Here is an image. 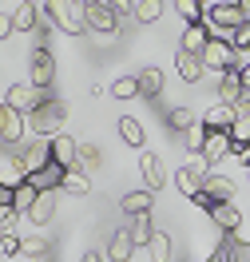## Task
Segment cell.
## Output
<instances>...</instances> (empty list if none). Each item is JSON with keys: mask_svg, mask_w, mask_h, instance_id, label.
<instances>
[{"mask_svg": "<svg viewBox=\"0 0 250 262\" xmlns=\"http://www.w3.org/2000/svg\"><path fill=\"white\" fill-rule=\"evenodd\" d=\"M231 48L234 52H250V20H242V24L231 32Z\"/></svg>", "mask_w": 250, "mask_h": 262, "instance_id": "d590c367", "label": "cell"}, {"mask_svg": "<svg viewBox=\"0 0 250 262\" xmlns=\"http://www.w3.org/2000/svg\"><path fill=\"white\" fill-rule=\"evenodd\" d=\"M20 254H28V258L48 254V238H44V234H28V238H20Z\"/></svg>", "mask_w": 250, "mask_h": 262, "instance_id": "836d02e7", "label": "cell"}, {"mask_svg": "<svg viewBox=\"0 0 250 262\" xmlns=\"http://www.w3.org/2000/svg\"><path fill=\"white\" fill-rule=\"evenodd\" d=\"M44 8H48V20L60 32H67V36L87 32V8L80 0H44Z\"/></svg>", "mask_w": 250, "mask_h": 262, "instance_id": "7a4b0ae2", "label": "cell"}, {"mask_svg": "<svg viewBox=\"0 0 250 262\" xmlns=\"http://www.w3.org/2000/svg\"><path fill=\"white\" fill-rule=\"evenodd\" d=\"M16 207H0V234H4V230H12L16 227Z\"/></svg>", "mask_w": 250, "mask_h": 262, "instance_id": "60d3db41", "label": "cell"}, {"mask_svg": "<svg viewBox=\"0 0 250 262\" xmlns=\"http://www.w3.org/2000/svg\"><path fill=\"white\" fill-rule=\"evenodd\" d=\"M111 96L116 99H139V76H119L111 83Z\"/></svg>", "mask_w": 250, "mask_h": 262, "instance_id": "f546056e", "label": "cell"}, {"mask_svg": "<svg viewBox=\"0 0 250 262\" xmlns=\"http://www.w3.org/2000/svg\"><path fill=\"white\" fill-rule=\"evenodd\" d=\"M131 254H135L131 230H116L111 243H107V262H131Z\"/></svg>", "mask_w": 250, "mask_h": 262, "instance_id": "ffe728a7", "label": "cell"}, {"mask_svg": "<svg viewBox=\"0 0 250 262\" xmlns=\"http://www.w3.org/2000/svg\"><path fill=\"white\" fill-rule=\"evenodd\" d=\"M20 183H24V171H20V163H16V159L0 167V187H12V191H16Z\"/></svg>", "mask_w": 250, "mask_h": 262, "instance_id": "e575fe53", "label": "cell"}, {"mask_svg": "<svg viewBox=\"0 0 250 262\" xmlns=\"http://www.w3.org/2000/svg\"><path fill=\"white\" fill-rule=\"evenodd\" d=\"M36 24H40V8H36L32 0L16 4V12H12V28H16V32H36Z\"/></svg>", "mask_w": 250, "mask_h": 262, "instance_id": "cb8c5ba5", "label": "cell"}, {"mask_svg": "<svg viewBox=\"0 0 250 262\" xmlns=\"http://www.w3.org/2000/svg\"><path fill=\"white\" fill-rule=\"evenodd\" d=\"M151 214H135V223H131V238H135V246H147L151 243Z\"/></svg>", "mask_w": 250, "mask_h": 262, "instance_id": "4dcf8cb0", "label": "cell"}, {"mask_svg": "<svg viewBox=\"0 0 250 262\" xmlns=\"http://www.w3.org/2000/svg\"><path fill=\"white\" fill-rule=\"evenodd\" d=\"M238 76H242V88L250 92V60H246V68H238Z\"/></svg>", "mask_w": 250, "mask_h": 262, "instance_id": "7dc6e473", "label": "cell"}, {"mask_svg": "<svg viewBox=\"0 0 250 262\" xmlns=\"http://www.w3.org/2000/svg\"><path fill=\"white\" fill-rule=\"evenodd\" d=\"M36 195H40V187H36L32 179H24L16 191H12V207H16L20 214H28V211H32V203H36Z\"/></svg>", "mask_w": 250, "mask_h": 262, "instance_id": "4316f807", "label": "cell"}, {"mask_svg": "<svg viewBox=\"0 0 250 262\" xmlns=\"http://www.w3.org/2000/svg\"><path fill=\"white\" fill-rule=\"evenodd\" d=\"M147 250H151V262H171V238H167L163 230H155V234H151Z\"/></svg>", "mask_w": 250, "mask_h": 262, "instance_id": "f1b7e54d", "label": "cell"}, {"mask_svg": "<svg viewBox=\"0 0 250 262\" xmlns=\"http://www.w3.org/2000/svg\"><path fill=\"white\" fill-rule=\"evenodd\" d=\"M103 4H107L116 16H127V12H135V0H103Z\"/></svg>", "mask_w": 250, "mask_h": 262, "instance_id": "b9f144b4", "label": "cell"}, {"mask_svg": "<svg viewBox=\"0 0 250 262\" xmlns=\"http://www.w3.org/2000/svg\"><path fill=\"white\" fill-rule=\"evenodd\" d=\"M207 214H211V223H215L222 234H238V227H242V214H238L234 203H215Z\"/></svg>", "mask_w": 250, "mask_h": 262, "instance_id": "5bb4252c", "label": "cell"}, {"mask_svg": "<svg viewBox=\"0 0 250 262\" xmlns=\"http://www.w3.org/2000/svg\"><path fill=\"white\" fill-rule=\"evenodd\" d=\"M234 56H238V52L231 48V40L211 36V40H207V48H202V64H207V72H218V76H222V72L238 68V64H234Z\"/></svg>", "mask_w": 250, "mask_h": 262, "instance_id": "5b68a950", "label": "cell"}, {"mask_svg": "<svg viewBox=\"0 0 250 262\" xmlns=\"http://www.w3.org/2000/svg\"><path fill=\"white\" fill-rule=\"evenodd\" d=\"M183 139H187V151H202V143H207V127H202V123H191Z\"/></svg>", "mask_w": 250, "mask_h": 262, "instance_id": "8d00e7d4", "label": "cell"}, {"mask_svg": "<svg viewBox=\"0 0 250 262\" xmlns=\"http://www.w3.org/2000/svg\"><path fill=\"white\" fill-rule=\"evenodd\" d=\"M163 4L167 0H135V20L139 24H155V20L163 16Z\"/></svg>", "mask_w": 250, "mask_h": 262, "instance_id": "83f0119b", "label": "cell"}, {"mask_svg": "<svg viewBox=\"0 0 250 262\" xmlns=\"http://www.w3.org/2000/svg\"><path fill=\"white\" fill-rule=\"evenodd\" d=\"M87 28L100 36H111V32H119V16L107 4H87Z\"/></svg>", "mask_w": 250, "mask_h": 262, "instance_id": "7c38bea8", "label": "cell"}, {"mask_svg": "<svg viewBox=\"0 0 250 262\" xmlns=\"http://www.w3.org/2000/svg\"><path fill=\"white\" fill-rule=\"evenodd\" d=\"M80 4H83V8H87V4H103V0H80Z\"/></svg>", "mask_w": 250, "mask_h": 262, "instance_id": "681fc988", "label": "cell"}, {"mask_svg": "<svg viewBox=\"0 0 250 262\" xmlns=\"http://www.w3.org/2000/svg\"><path fill=\"white\" fill-rule=\"evenodd\" d=\"M52 163L64 167V171H76V167H80V143L60 131V135L52 139Z\"/></svg>", "mask_w": 250, "mask_h": 262, "instance_id": "ba28073f", "label": "cell"}, {"mask_svg": "<svg viewBox=\"0 0 250 262\" xmlns=\"http://www.w3.org/2000/svg\"><path fill=\"white\" fill-rule=\"evenodd\" d=\"M191 203H195V207H202V211H211V207H215L218 199L211 195V191H207V187H199V191H195V195H191Z\"/></svg>", "mask_w": 250, "mask_h": 262, "instance_id": "ab89813d", "label": "cell"}, {"mask_svg": "<svg viewBox=\"0 0 250 262\" xmlns=\"http://www.w3.org/2000/svg\"><path fill=\"white\" fill-rule=\"evenodd\" d=\"M60 191H64V195H92V179L83 175L80 167H76V171H64V179H60Z\"/></svg>", "mask_w": 250, "mask_h": 262, "instance_id": "d4e9b609", "label": "cell"}, {"mask_svg": "<svg viewBox=\"0 0 250 262\" xmlns=\"http://www.w3.org/2000/svg\"><path fill=\"white\" fill-rule=\"evenodd\" d=\"M0 254H20V234L4 230V234H0Z\"/></svg>", "mask_w": 250, "mask_h": 262, "instance_id": "f35d334b", "label": "cell"}, {"mask_svg": "<svg viewBox=\"0 0 250 262\" xmlns=\"http://www.w3.org/2000/svg\"><path fill=\"white\" fill-rule=\"evenodd\" d=\"M167 123H171L175 131H187L191 123H195V112H191L187 103H183V107H171V112H167Z\"/></svg>", "mask_w": 250, "mask_h": 262, "instance_id": "d6a6232c", "label": "cell"}, {"mask_svg": "<svg viewBox=\"0 0 250 262\" xmlns=\"http://www.w3.org/2000/svg\"><path fill=\"white\" fill-rule=\"evenodd\" d=\"M44 99H48V92H44V88H32V83H12V88L4 92V103L16 107V112H24V115L36 112Z\"/></svg>", "mask_w": 250, "mask_h": 262, "instance_id": "8992f818", "label": "cell"}, {"mask_svg": "<svg viewBox=\"0 0 250 262\" xmlns=\"http://www.w3.org/2000/svg\"><path fill=\"white\" fill-rule=\"evenodd\" d=\"M0 207H12V187H0Z\"/></svg>", "mask_w": 250, "mask_h": 262, "instance_id": "f6af8a7d", "label": "cell"}, {"mask_svg": "<svg viewBox=\"0 0 250 262\" xmlns=\"http://www.w3.org/2000/svg\"><path fill=\"white\" fill-rule=\"evenodd\" d=\"M96 167H100V147L83 143L80 147V171H96Z\"/></svg>", "mask_w": 250, "mask_h": 262, "instance_id": "74e56055", "label": "cell"}, {"mask_svg": "<svg viewBox=\"0 0 250 262\" xmlns=\"http://www.w3.org/2000/svg\"><path fill=\"white\" fill-rule=\"evenodd\" d=\"M215 262H250V243H242L238 234H226L215 246Z\"/></svg>", "mask_w": 250, "mask_h": 262, "instance_id": "2e32d148", "label": "cell"}, {"mask_svg": "<svg viewBox=\"0 0 250 262\" xmlns=\"http://www.w3.org/2000/svg\"><path fill=\"white\" fill-rule=\"evenodd\" d=\"M28 119V131H32L36 139H56L60 135V127H64V119H67V103L64 99H44L36 112H28L24 115Z\"/></svg>", "mask_w": 250, "mask_h": 262, "instance_id": "6da1fadb", "label": "cell"}, {"mask_svg": "<svg viewBox=\"0 0 250 262\" xmlns=\"http://www.w3.org/2000/svg\"><path fill=\"white\" fill-rule=\"evenodd\" d=\"M28 83H32V88H44V92L56 83V56H52V48L32 52V60H28Z\"/></svg>", "mask_w": 250, "mask_h": 262, "instance_id": "277c9868", "label": "cell"}, {"mask_svg": "<svg viewBox=\"0 0 250 262\" xmlns=\"http://www.w3.org/2000/svg\"><path fill=\"white\" fill-rule=\"evenodd\" d=\"M246 99V88H242V76H238V68H231V72H222L218 76V103H242Z\"/></svg>", "mask_w": 250, "mask_h": 262, "instance_id": "4fadbf2b", "label": "cell"}, {"mask_svg": "<svg viewBox=\"0 0 250 262\" xmlns=\"http://www.w3.org/2000/svg\"><path fill=\"white\" fill-rule=\"evenodd\" d=\"M175 8L187 24H202V0H175Z\"/></svg>", "mask_w": 250, "mask_h": 262, "instance_id": "1f68e13d", "label": "cell"}, {"mask_svg": "<svg viewBox=\"0 0 250 262\" xmlns=\"http://www.w3.org/2000/svg\"><path fill=\"white\" fill-rule=\"evenodd\" d=\"M119 139H123L127 147H139V151H143V143H147V131H143V123H139L135 115H119Z\"/></svg>", "mask_w": 250, "mask_h": 262, "instance_id": "44dd1931", "label": "cell"}, {"mask_svg": "<svg viewBox=\"0 0 250 262\" xmlns=\"http://www.w3.org/2000/svg\"><path fill=\"white\" fill-rule=\"evenodd\" d=\"M202 187H207V191H211V195H215L218 203H234V195H238L234 179H226V175H215V171H211V175L202 179Z\"/></svg>", "mask_w": 250, "mask_h": 262, "instance_id": "7402d4cb", "label": "cell"}, {"mask_svg": "<svg viewBox=\"0 0 250 262\" xmlns=\"http://www.w3.org/2000/svg\"><path fill=\"white\" fill-rule=\"evenodd\" d=\"M234 115H238V112H234L231 103H211V107L202 112V119H199V123H202L207 131H231Z\"/></svg>", "mask_w": 250, "mask_h": 262, "instance_id": "e0dca14e", "label": "cell"}, {"mask_svg": "<svg viewBox=\"0 0 250 262\" xmlns=\"http://www.w3.org/2000/svg\"><path fill=\"white\" fill-rule=\"evenodd\" d=\"M231 131H207V143H202V159L207 163H218L222 155H231Z\"/></svg>", "mask_w": 250, "mask_h": 262, "instance_id": "ac0fdd59", "label": "cell"}, {"mask_svg": "<svg viewBox=\"0 0 250 262\" xmlns=\"http://www.w3.org/2000/svg\"><path fill=\"white\" fill-rule=\"evenodd\" d=\"M12 32H16V28H12V16H4V12H0V40H8Z\"/></svg>", "mask_w": 250, "mask_h": 262, "instance_id": "7bdbcfd3", "label": "cell"}, {"mask_svg": "<svg viewBox=\"0 0 250 262\" xmlns=\"http://www.w3.org/2000/svg\"><path fill=\"white\" fill-rule=\"evenodd\" d=\"M151 207H155V191L151 187H139V191H127V195H119V211L123 214H151Z\"/></svg>", "mask_w": 250, "mask_h": 262, "instance_id": "8fae6325", "label": "cell"}, {"mask_svg": "<svg viewBox=\"0 0 250 262\" xmlns=\"http://www.w3.org/2000/svg\"><path fill=\"white\" fill-rule=\"evenodd\" d=\"M139 175H143V183H147L151 191H159L167 183V171H163V159L155 155V151H143L139 155Z\"/></svg>", "mask_w": 250, "mask_h": 262, "instance_id": "9a60e30c", "label": "cell"}, {"mask_svg": "<svg viewBox=\"0 0 250 262\" xmlns=\"http://www.w3.org/2000/svg\"><path fill=\"white\" fill-rule=\"evenodd\" d=\"M32 4H44V0H32Z\"/></svg>", "mask_w": 250, "mask_h": 262, "instance_id": "f907efd6", "label": "cell"}, {"mask_svg": "<svg viewBox=\"0 0 250 262\" xmlns=\"http://www.w3.org/2000/svg\"><path fill=\"white\" fill-rule=\"evenodd\" d=\"M207 40H211V28H207V24H187V28H183V44H179V48H183V52H195V56H202Z\"/></svg>", "mask_w": 250, "mask_h": 262, "instance_id": "603a6c76", "label": "cell"}, {"mask_svg": "<svg viewBox=\"0 0 250 262\" xmlns=\"http://www.w3.org/2000/svg\"><path fill=\"white\" fill-rule=\"evenodd\" d=\"M80 262H107V254H96V250H87V254H83Z\"/></svg>", "mask_w": 250, "mask_h": 262, "instance_id": "bcb514c9", "label": "cell"}, {"mask_svg": "<svg viewBox=\"0 0 250 262\" xmlns=\"http://www.w3.org/2000/svg\"><path fill=\"white\" fill-rule=\"evenodd\" d=\"M234 123H231V143L234 147H242V143H250V99H242V103H234Z\"/></svg>", "mask_w": 250, "mask_h": 262, "instance_id": "d6986e66", "label": "cell"}, {"mask_svg": "<svg viewBox=\"0 0 250 262\" xmlns=\"http://www.w3.org/2000/svg\"><path fill=\"white\" fill-rule=\"evenodd\" d=\"M64 195L60 187H44L40 195H36V203H32V211H28V219H32L36 227H44V223H52V214H56V199Z\"/></svg>", "mask_w": 250, "mask_h": 262, "instance_id": "30bf717a", "label": "cell"}, {"mask_svg": "<svg viewBox=\"0 0 250 262\" xmlns=\"http://www.w3.org/2000/svg\"><path fill=\"white\" fill-rule=\"evenodd\" d=\"M238 159H242V167H250V143H242V147H231Z\"/></svg>", "mask_w": 250, "mask_h": 262, "instance_id": "ee69618b", "label": "cell"}, {"mask_svg": "<svg viewBox=\"0 0 250 262\" xmlns=\"http://www.w3.org/2000/svg\"><path fill=\"white\" fill-rule=\"evenodd\" d=\"M16 147V163L24 171V179H36V175H44L52 167V139H32V143H12Z\"/></svg>", "mask_w": 250, "mask_h": 262, "instance_id": "3957f363", "label": "cell"}, {"mask_svg": "<svg viewBox=\"0 0 250 262\" xmlns=\"http://www.w3.org/2000/svg\"><path fill=\"white\" fill-rule=\"evenodd\" d=\"M159 92H163V72L151 64V68H143V72H139V96L151 99V96H159Z\"/></svg>", "mask_w": 250, "mask_h": 262, "instance_id": "484cf974", "label": "cell"}, {"mask_svg": "<svg viewBox=\"0 0 250 262\" xmlns=\"http://www.w3.org/2000/svg\"><path fill=\"white\" fill-rule=\"evenodd\" d=\"M238 8H242V12H246V20H250V0H238Z\"/></svg>", "mask_w": 250, "mask_h": 262, "instance_id": "c3c4849f", "label": "cell"}, {"mask_svg": "<svg viewBox=\"0 0 250 262\" xmlns=\"http://www.w3.org/2000/svg\"><path fill=\"white\" fill-rule=\"evenodd\" d=\"M24 127H28L24 112L8 107V103L0 99V139H4V143H20V139H24Z\"/></svg>", "mask_w": 250, "mask_h": 262, "instance_id": "52a82bcc", "label": "cell"}, {"mask_svg": "<svg viewBox=\"0 0 250 262\" xmlns=\"http://www.w3.org/2000/svg\"><path fill=\"white\" fill-rule=\"evenodd\" d=\"M175 72H179V80L183 83H199L202 76H207V64H202V56H195V52H175Z\"/></svg>", "mask_w": 250, "mask_h": 262, "instance_id": "9c48e42d", "label": "cell"}]
</instances>
